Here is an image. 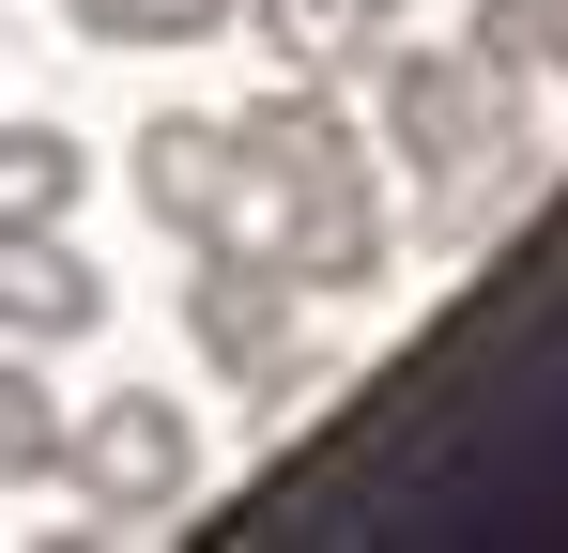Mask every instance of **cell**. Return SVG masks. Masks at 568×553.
<instances>
[{
  "mask_svg": "<svg viewBox=\"0 0 568 553\" xmlns=\"http://www.w3.org/2000/svg\"><path fill=\"white\" fill-rule=\"evenodd\" d=\"M78 184H93V154L62 123H0V231H78Z\"/></svg>",
  "mask_w": 568,
  "mask_h": 553,
  "instance_id": "9",
  "label": "cell"
},
{
  "mask_svg": "<svg viewBox=\"0 0 568 553\" xmlns=\"http://www.w3.org/2000/svg\"><path fill=\"white\" fill-rule=\"evenodd\" d=\"M384 154L430 184V215H476L491 200V170L523 154V78L476 47V31H446V47H384Z\"/></svg>",
  "mask_w": 568,
  "mask_h": 553,
  "instance_id": "1",
  "label": "cell"
},
{
  "mask_svg": "<svg viewBox=\"0 0 568 553\" xmlns=\"http://www.w3.org/2000/svg\"><path fill=\"white\" fill-rule=\"evenodd\" d=\"M0 476H62V384L31 339H0Z\"/></svg>",
  "mask_w": 568,
  "mask_h": 553,
  "instance_id": "11",
  "label": "cell"
},
{
  "mask_svg": "<svg viewBox=\"0 0 568 553\" xmlns=\"http://www.w3.org/2000/svg\"><path fill=\"white\" fill-rule=\"evenodd\" d=\"M231 139H246V154H262V170H277V184H323V170H369V139L338 123V92H323V78H277V92H262V108H246V123H231Z\"/></svg>",
  "mask_w": 568,
  "mask_h": 553,
  "instance_id": "8",
  "label": "cell"
},
{
  "mask_svg": "<svg viewBox=\"0 0 568 553\" xmlns=\"http://www.w3.org/2000/svg\"><path fill=\"white\" fill-rule=\"evenodd\" d=\"M93 323H108V276L78 262V231H0V339L62 354V339H93Z\"/></svg>",
  "mask_w": 568,
  "mask_h": 553,
  "instance_id": "4",
  "label": "cell"
},
{
  "mask_svg": "<svg viewBox=\"0 0 568 553\" xmlns=\"http://www.w3.org/2000/svg\"><path fill=\"white\" fill-rule=\"evenodd\" d=\"M292 292H369L384 276V200H369V170H323V184H292Z\"/></svg>",
  "mask_w": 568,
  "mask_h": 553,
  "instance_id": "5",
  "label": "cell"
},
{
  "mask_svg": "<svg viewBox=\"0 0 568 553\" xmlns=\"http://www.w3.org/2000/svg\"><path fill=\"white\" fill-rule=\"evenodd\" d=\"M292 292L277 262H246V247H200V276H185V354L200 369H231V384H262V369L292 354Z\"/></svg>",
  "mask_w": 568,
  "mask_h": 553,
  "instance_id": "3",
  "label": "cell"
},
{
  "mask_svg": "<svg viewBox=\"0 0 568 553\" xmlns=\"http://www.w3.org/2000/svg\"><path fill=\"white\" fill-rule=\"evenodd\" d=\"M62 31H93V47H215V31H246V0H62Z\"/></svg>",
  "mask_w": 568,
  "mask_h": 553,
  "instance_id": "10",
  "label": "cell"
},
{
  "mask_svg": "<svg viewBox=\"0 0 568 553\" xmlns=\"http://www.w3.org/2000/svg\"><path fill=\"white\" fill-rule=\"evenodd\" d=\"M246 31H262V47H277L292 78H369L384 62V31H399V0H246Z\"/></svg>",
  "mask_w": 568,
  "mask_h": 553,
  "instance_id": "7",
  "label": "cell"
},
{
  "mask_svg": "<svg viewBox=\"0 0 568 553\" xmlns=\"http://www.w3.org/2000/svg\"><path fill=\"white\" fill-rule=\"evenodd\" d=\"M231 170H246V139H231V123H185V108H154V123H139V200H154V215H170L185 247L215 231Z\"/></svg>",
  "mask_w": 568,
  "mask_h": 553,
  "instance_id": "6",
  "label": "cell"
},
{
  "mask_svg": "<svg viewBox=\"0 0 568 553\" xmlns=\"http://www.w3.org/2000/svg\"><path fill=\"white\" fill-rule=\"evenodd\" d=\"M62 492H78L93 523H170V507L200 492V415L170 400V384L78 400V415H62Z\"/></svg>",
  "mask_w": 568,
  "mask_h": 553,
  "instance_id": "2",
  "label": "cell"
}]
</instances>
